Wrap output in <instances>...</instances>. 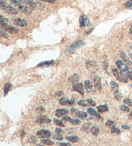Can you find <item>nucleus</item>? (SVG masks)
<instances>
[{
    "instance_id": "obj_1",
    "label": "nucleus",
    "mask_w": 132,
    "mask_h": 146,
    "mask_svg": "<svg viewBox=\"0 0 132 146\" xmlns=\"http://www.w3.org/2000/svg\"><path fill=\"white\" fill-rule=\"evenodd\" d=\"M0 24H1V29L11 34H17L19 32V29L14 27L10 26L8 24V19L5 18L3 16H1V19H0Z\"/></svg>"
},
{
    "instance_id": "obj_2",
    "label": "nucleus",
    "mask_w": 132,
    "mask_h": 146,
    "mask_svg": "<svg viewBox=\"0 0 132 146\" xmlns=\"http://www.w3.org/2000/svg\"><path fill=\"white\" fill-rule=\"evenodd\" d=\"M0 7H1L2 11L7 14L12 15H16L18 14V11L16 8H14V7H12L11 5L7 3V2L4 1L3 0H1V1Z\"/></svg>"
},
{
    "instance_id": "obj_3",
    "label": "nucleus",
    "mask_w": 132,
    "mask_h": 146,
    "mask_svg": "<svg viewBox=\"0 0 132 146\" xmlns=\"http://www.w3.org/2000/svg\"><path fill=\"white\" fill-rule=\"evenodd\" d=\"M85 44V42L83 40H79V41H75L74 42L68 46L65 51V54L67 55H70L73 54L75 52V50L77 48H79L80 47L84 46Z\"/></svg>"
},
{
    "instance_id": "obj_4",
    "label": "nucleus",
    "mask_w": 132,
    "mask_h": 146,
    "mask_svg": "<svg viewBox=\"0 0 132 146\" xmlns=\"http://www.w3.org/2000/svg\"><path fill=\"white\" fill-rule=\"evenodd\" d=\"M112 73L114 75V76L115 77L117 80H119V82H124V83H128V79L124 76V75L122 74L121 71L119 72L117 69L113 68L112 69Z\"/></svg>"
},
{
    "instance_id": "obj_5",
    "label": "nucleus",
    "mask_w": 132,
    "mask_h": 146,
    "mask_svg": "<svg viewBox=\"0 0 132 146\" xmlns=\"http://www.w3.org/2000/svg\"><path fill=\"white\" fill-rule=\"evenodd\" d=\"M116 63V65L117 66V67L119 68V70H120L121 72L124 75L126 74V73L128 72V70H129V68L128 66H127L126 64H124L123 63V62L121 61V60H117L115 62Z\"/></svg>"
},
{
    "instance_id": "obj_6",
    "label": "nucleus",
    "mask_w": 132,
    "mask_h": 146,
    "mask_svg": "<svg viewBox=\"0 0 132 146\" xmlns=\"http://www.w3.org/2000/svg\"><path fill=\"white\" fill-rule=\"evenodd\" d=\"M90 25V20L86 15L83 14L82 16H81L79 18V25L81 28H85V27L89 26Z\"/></svg>"
},
{
    "instance_id": "obj_7",
    "label": "nucleus",
    "mask_w": 132,
    "mask_h": 146,
    "mask_svg": "<svg viewBox=\"0 0 132 146\" xmlns=\"http://www.w3.org/2000/svg\"><path fill=\"white\" fill-rule=\"evenodd\" d=\"M72 90L73 91L78 92L79 94H80L81 95H83V96H84V95H85L84 87L82 83H77V84H75L72 86Z\"/></svg>"
},
{
    "instance_id": "obj_8",
    "label": "nucleus",
    "mask_w": 132,
    "mask_h": 146,
    "mask_svg": "<svg viewBox=\"0 0 132 146\" xmlns=\"http://www.w3.org/2000/svg\"><path fill=\"white\" fill-rule=\"evenodd\" d=\"M37 135L40 138H49L51 136V133L49 130L41 129L37 131Z\"/></svg>"
},
{
    "instance_id": "obj_9",
    "label": "nucleus",
    "mask_w": 132,
    "mask_h": 146,
    "mask_svg": "<svg viewBox=\"0 0 132 146\" xmlns=\"http://www.w3.org/2000/svg\"><path fill=\"white\" fill-rule=\"evenodd\" d=\"M93 83H94V86L97 90H102V85H101V79L98 75H94L93 76Z\"/></svg>"
},
{
    "instance_id": "obj_10",
    "label": "nucleus",
    "mask_w": 132,
    "mask_h": 146,
    "mask_svg": "<svg viewBox=\"0 0 132 146\" xmlns=\"http://www.w3.org/2000/svg\"><path fill=\"white\" fill-rule=\"evenodd\" d=\"M85 88L86 90V91H87L88 94H93V93L95 92V90L93 87L92 83L91 82L90 80H85Z\"/></svg>"
},
{
    "instance_id": "obj_11",
    "label": "nucleus",
    "mask_w": 132,
    "mask_h": 146,
    "mask_svg": "<svg viewBox=\"0 0 132 146\" xmlns=\"http://www.w3.org/2000/svg\"><path fill=\"white\" fill-rule=\"evenodd\" d=\"M36 122L39 124H49L51 122V120L47 116H39L37 117Z\"/></svg>"
},
{
    "instance_id": "obj_12",
    "label": "nucleus",
    "mask_w": 132,
    "mask_h": 146,
    "mask_svg": "<svg viewBox=\"0 0 132 146\" xmlns=\"http://www.w3.org/2000/svg\"><path fill=\"white\" fill-rule=\"evenodd\" d=\"M86 68L90 70H94L97 67V64L95 61H88L86 62Z\"/></svg>"
},
{
    "instance_id": "obj_13",
    "label": "nucleus",
    "mask_w": 132,
    "mask_h": 146,
    "mask_svg": "<svg viewBox=\"0 0 132 146\" xmlns=\"http://www.w3.org/2000/svg\"><path fill=\"white\" fill-rule=\"evenodd\" d=\"M119 55H120V57H121V59H123V61H124V62H125L126 64L131 65V64H132L131 61L129 59V58L127 57V55H126L125 53L123 51V50H120V51L119 52Z\"/></svg>"
},
{
    "instance_id": "obj_14",
    "label": "nucleus",
    "mask_w": 132,
    "mask_h": 146,
    "mask_svg": "<svg viewBox=\"0 0 132 146\" xmlns=\"http://www.w3.org/2000/svg\"><path fill=\"white\" fill-rule=\"evenodd\" d=\"M13 22L16 25H17V26H19V27H27V25H28L26 20L23 19H21V18L14 19L13 20Z\"/></svg>"
},
{
    "instance_id": "obj_15",
    "label": "nucleus",
    "mask_w": 132,
    "mask_h": 146,
    "mask_svg": "<svg viewBox=\"0 0 132 146\" xmlns=\"http://www.w3.org/2000/svg\"><path fill=\"white\" fill-rule=\"evenodd\" d=\"M69 113L68 109H58L55 111V116L57 117H61L62 116H65Z\"/></svg>"
},
{
    "instance_id": "obj_16",
    "label": "nucleus",
    "mask_w": 132,
    "mask_h": 146,
    "mask_svg": "<svg viewBox=\"0 0 132 146\" xmlns=\"http://www.w3.org/2000/svg\"><path fill=\"white\" fill-rule=\"evenodd\" d=\"M54 63V60H52V61H45L39 62V63L37 64V66L38 67H41V66L49 67L50 66H51V65H52Z\"/></svg>"
},
{
    "instance_id": "obj_17",
    "label": "nucleus",
    "mask_w": 132,
    "mask_h": 146,
    "mask_svg": "<svg viewBox=\"0 0 132 146\" xmlns=\"http://www.w3.org/2000/svg\"><path fill=\"white\" fill-rule=\"evenodd\" d=\"M18 8L21 10V11L23 12V13L26 14H30V13L32 12V10L30 9L29 7H27V6H25L23 5H22L18 7Z\"/></svg>"
},
{
    "instance_id": "obj_18",
    "label": "nucleus",
    "mask_w": 132,
    "mask_h": 146,
    "mask_svg": "<svg viewBox=\"0 0 132 146\" xmlns=\"http://www.w3.org/2000/svg\"><path fill=\"white\" fill-rule=\"evenodd\" d=\"M90 131L93 135L97 136L100 132V128L99 127L97 126V125H93V126L91 127Z\"/></svg>"
},
{
    "instance_id": "obj_19",
    "label": "nucleus",
    "mask_w": 132,
    "mask_h": 146,
    "mask_svg": "<svg viewBox=\"0 0 132 146\" xmlns=\"http://www.w3.org/2000/svg\"><path fill=\"white\" fill-rule=\"evenodd\" d=\"M87 111L88 113H89V114H90L91 115L95 116V117H97V119H101V116L97 112H96L93 109V108H88Z\"/></svg>"
},
{
    "instance_id": "obj_20",
    "label": "nucleus",
    "mask_w": 132,
    "mask_h": 146,
    "mask_svg": "<svg viewBox=\"0 0 132 146\" xmlns=\"http://www.w3.org/2000/svg\"><path fill=\"white\" fill-rule=\"evenodd\" d=\"M25 3H26L28 5L30 6L31 8H35L37 7V4L35 3L34 0H23Z\"/></svg>"
},
{
    "instance_id": "obj_21",
    "label": "nucleus",
    "mask_w": 132,
    "mask_h": 146,
    "mask_svg": "<svg viewBox=\"0 0 132 146\" xmlns=\"http://www.w3.org/2000/svg\"><path fill=\"white\" fill-rule=\"evenodd\" d=\"M97 109L98 112L99 113H103V112H106L108 111V107L106 105H101L97 107Z\"/></svg>"
},
{
    "instance_id": "obj_22",
    "label": "nucleus",
    "mask_w": 132,
    "mask_h": 146,
    "mask_svg": "<svg viewBox=\"0 0 132 146\" xmlns=\"http://www.w3.org/2000/svg\"><path fill=\"white\" fill-rule=\"evenodd\" d=\"M12 88V84H10V83H6L4 85V95L6 96V95L8 94L10 90Z\"/></svg>"
},
{
    "instance_id": "obj_23",
    "label": "nucleus",
    "mask_w": 132,
    "mask_h": 146,
    "mask_svg": "<svg viewBox=\"0 0 132 146\" xmlns=\"http://www.w3.org/2000/svg\"><path fill=\"white\" fill-rule=\"evenodd\" d=\"M79 80V77L78 75L77 74H73L72 75H70V76L69 77V78H68V80H69L70 82H77L78 80Z\"/></svg>"
},
{
    "instance_id": "obj_24",
    "label": "nucleus",
    "mask_w": 132,
    "mask_h": 146,
    "mask_svg": "<svg viewBox=\"0 0 132 146\" xmlns=\"http://www.w3.org/2000/svg\"><path fill=\"white\" fill-rule=\"evenodd\" d=\"M91 125H92V124H91V123H86V124H84L83 125L82 127H81V130L86 133H88L91 129H90Z\"/></svg>"
},
{
    "instance_id": "obj_25",
    "label": "nucleus",
    "mask_w": 132,
    "mask_h": 146,
    "mask_svg": "<svg viewBox=\"0 0 132 146\" xmlns=\"http://www.w3.org/2000/svg\"><path fill=\"white\" fill-rule=\"evenodd\" d=\"M66 139L68 141H70V142H72L73 143H75V142H78L79 138V137H77V136L72 135V136H70V137H67Z\"/></svg>"
},
{
    "instance_id": "obj_26",
    "label": "nucleus",
    "mask_w": 132,
    "mask_h": 146,
    "mask_svg": "<svg viewBox=\"0 0 132 146\" xmlns=\"http://www.w3.org/2000/svg\"><path fill=\"white\" fill-rule=\"evenodd\" d=\"M75 115L77 116V117H79L81 119H85V118L87 117V113L85 111H77Z\"/></svg>"
},
{
    "instance_id": "obj_27",
    "label": "nucleus",
    "mask_w": 132,
    "mask_h": 146,
    "mask_svg": "<svg viewBox=\"0 0 132 146\" xmlns=\"http://www.w3.org/2000/svg\"><path fill=\"white\" fill-rule=\"evenodd\" d=\"M113 95H114V97L116 99V100H121V98H122V95L118 90H114L113 92Z\"/></svg>"
},
{
    "instance_id": "obj_28",
    "label": "nucleus",
    "mask_w": 132,
    "mask_h": 146,
    "mask_svg": "<svg viewBox=\"0 0 132 146\" xmlns=\"http://www.w3.org/2000/svg\"><path fill=\"white\" fill-rule=\"evenodd\" d=\"M69 99H67V98H65V97H63L61 99H59V104L61 105H63V106H65L67 104H68V102H69Z\"/></svg>"
},
{
    "instance_id": "obj_29",
    "label": "nucleus",
    "mask_w": 132,
    "mask_h": 146,
    "mask_svg": "<svg viewBox=\"0 0 132 146\" xmlns=\"http://www.w3.org/2000/svg\"><path fill=\"white\" fill-rule=\"evenodd\" d=\"M53 120H54V124L55 125H59V126H60V127H64L65 126V124H63L61 120L55 119V118H54V119H53Z\"/></svg>"
},
{
    "instance_id": "obj_30",
    "label": "nucleus",
    "mask_w": 132,
    "mask_h": 146,
    "mask_svg": "<svg viewBox=\"0 0 132 146\" xmlns=\"http://www.w3.org/2000/svg\"><path fill=\"white\" fill-rule=\"evenodd\" d=\"M124 7L129 10H132V0H128L124 3Z\"/></svg>"
},
{
    "instance_id": "obj_31",
    "label": "nucleus",
    "mask_w": 132,
    "mask_h": 146,
    "mask_svg": "<svg viewBox=\"0 0 132 146\" xmlns=\"http://www.w3.org/2000/svg\"><path fill=\"white\" fill-rule=\"evenodd\" d=\"M12 3L14 4L15 5H17V7H19L23 5V0H10Z\"/></svg>"
},
{
    "instance_id": "obj_32",
    "label": "nucleus",
    "mask_w": 132,
    "mask_h": 146,
    "mask_svg": "<svg viewBox=\"0 0 132 146\" xmlns=\"http://www.w3.org/2000/svg\"><path fill=\"white\" fill-rule=\"evenodd\" d=\"M41 143H44V144H45V145H49L54 144V142L49 139H43L41 140Z\"/></svg>"
},
{
    "instance_id": "obj_33",
    "label": "nucleus",
    "mask_w": 132,
    "mask_h": 146,
    "mask_svg": "<svg viewBox=\"0 0 132 146\" xmlns=\"http://www.w3.org/2000/svg\"><path fill=\"white\" fill-rule=\"evenodd\" d=\"M111 132L112 133H116V134H120L121 130L119 129V128L113 125V126H111Z\"/></svg>"
},
{
    "instance_id": "obj_34",
    "label": "nucleus",
    "mask_w": 132,
    "mask_h": 146,
    "mask_svg": "<svg viewBox=\"0 0 132 146\" xmlns=\"http://www.w3.org/2000/svg\"><path fill=\"white\" fill-rule=\"evenodd\" d=\"M70 122L73 125H79L81 123V121L80 120L77 119H71Z\"/></svg>"
},
{
    "instance_id": "obj_35",
    "label": "nucleus",
    "mask_w": 132,
    "mask_h": 146,
    "mask_svg": "<svg viewBox=\"0 0 132 146\" xmlns=\"http://www.w3.org/2000/svg\"><path fill=\"white\" fill-rule=\"evenodd\" d=\"M110 86L111 87V88L113 90H118L119 88V86L117 84V83L115 82V81H111L110 82Z\"/></svg>"
},
{
    "instance_id": "obj_36",
    "label": "nucleus",
    "mask_w": 132,
    "mask_h": 146,
    "mask_svg": "<svg viewBox=\"0 0 132 146\" xmlns=\"http://www.w3.org/2000/svg\"><path fill=\"white\" fill-rule=\"evenodd\" d=\"M53 138L54 139H55V140H61L63 139V136L61 135V134H59V133H57V134L54 135V136H53Z\"/></svg>"
},
{
    "instance_id": "obj_37",
    "label": "nucleus",
    "mask_w": 132,
    "mask_h": 146,
    "mask_svg": "<svg viewBox=\"0 0 132 146\" xmlns=\"http://www.w3.org/2000/svg\"><path fill=\"white\" fill-rule=\"evenodd\" d=\"M77 104L81 106H83V107H85V106H88V102L86 103V102H85V100H81L77 102Z\"/></svg>"
},
{
    "instance_id": "obj_38",
    "label": "nucleus",
    "mask_w": 132,
    "mask_h": 146,
    "mask_svg": "<svg viewBox=\"0 0 132 146\" xmlns=\"http://www.w3.org/2000/svg\"><path fill=\"white\" fill-rule=\"evenodd\" d=\"M120 109H121V110H122L123 111H124V112H129V108L128 106H126L121 105L120 106Z\"/></svg>"
},
{
    "instance_id": "obj_39",
    "label": "nucleus",
    "mask_w": 132,
    "mask_h": 146,
    "mask_svg": "<svg viewBox=\"0 0 132 146\" xmlns=\"http://www.w3.org/2000/svg\"><path fill=\"white\" fill-rule=\"evenodd\" d=\"M36 142V138H35L34 136H31L28 140V142L30 143H34Z\"/></svg>"
},
{
    "instance_id": "obj_40",
    "label": "nucleus",
    "mask_w": 132,
    "mask_h": 146,
    "mask_svg": "<svg viewBox=\"0 0 132 146\" xmlns=\"http://www.w3.org/2000/svg\"><path fill=\"white\" fill-rule=\"evenodd\" d=\"M124 102L129 106H132V100L129 99H124Z\"/></svg>"
},
{
    "instance_id": "obj_41",
    "label": "nucleus",
    "mask_w": 132,
    "mask_h": 146,
    "mask_svg": "<svg viewBox=\"0 0 132 146\" xmlns=\"http://www.w3.org/2000/svg\"><path fill=\"white\" fill-rule=\"evenodd\" d=\"M86 101H87L88 104L90 105V106H95L96 105V103L94 101H93L92 99H87V100H86Z\"/></svg>"
},
{
    "instance_id": "obj_42",
    "label": "nucleus",
    "mask_w": 132,
    "mask_h": 146,
    "mask_svg": "<svg viewBox=\"0 0 132 146\" xmlns=\"http://www.w3.org/2000/svg\"><path fill=\"white\" fill-rule=\"evenodd\" d=\"M113 124H114L113 121H112V120H107V122H106V125L108 127L113 126Z\"/></svg>"
},
{
    "instance_id": "obj_43",
    "label": "nucleus",
    "mask_w": 132,
    "mask_h": 146,
    "mask_svg": "<svg viewBox=\"0 0 132 146\" xmlns=\"http://www.w3.org/2000/svg\"><path fill=\"white\" fill-rule=\"evenodd\" d=\"M36 110L38 112L43 113V112L45 111V108H43V106H38V107L36 108Z\"/></svg>"
},
{
    "instance_id": "obj_44",
    "label": "nucleus",
    "mask_w": 132,
    "mask_h": 146,
    "mask_svg": "<svg viewBox=\"0 0 132 146\" xmlns=\"http://www.w3.org/2000/svg\"><path fill=\"white\" fill-rule=\"evenodd\" d=\"M1 36L2 37H5V38H8V37H9V35L7 34H6V33H5V31L4 32V31H3V29L1 30Z\"/></svg>"
},
{
    "instance_id": "obj_45",
    "label": "nucleus",
    "mask_w": 132,
    "mask_h": 146,
    "mask_svg": "<svg viewBox=\"0 0 132 146\" xmlns=\"http://www.w3.org/2000/svg\"><path fill=\"white\" fill-rule=\"evenodd\" d=\"M58 145L61 146H70L71 144L69 143H65V142H58L57 143Z\"/></svg>"
},
{
    "instance_id": "obj_46",
    "label": "nucleus",
    "mask_w": 132,
    "mask_h": 146,
    "mask_svg": "<svg viewBox=\"0 0 132 146\" xmlns=\"http://www.w3.org/2000/svg\"><path fill=\"white\" fill-rule=\"evenodd\" d=\"M126 76L128 77L129 79L132 80V72H128L126 73Z\"/></svg>"
},
{
    "instance_id": "obj_47",
    "label": "nucleus",
    "mask_w": 132,
    "mask_h": 146,
    "mask_svg": "<svg viewBox=\"0 0 132 146\" xmlns=\"http://www.w3.org/2000/svg\"><path fill=\"white\" fill-rule=\"evenodd\" d=\"M63 119L64 120H65V121L70 122L72 119H71V118L69 117V116H65V117L63 118Z\"/></svg>"
},
{
    "instance_id": "obj_48",
    "label": "nucleus",
    "mask_w": 132,
    "mask_h": 146,
    "mask_svg": "<svg viewBox=\"0 0 132 146\" xmlns=\"http://www.w3.org/2000/svg\"><path fill=\"white\" fill-rule=\"evenodd\" d=\"M55 95H57V96H59V97H61L62 96V95H63V94H64V93H63V91H58L57 92H55Z\"/></svg>"
},
{
    "instance_id": "obj_49",
    "label": "nucleus",
    "mask_w": 132,
    "mask_h": 146,
    "mask_svg": "<svg viewBox=\"0 0 132 146\" xmlns=\"http://www.w3.org/2000/svg\"><path fill=\"white\" fill-rule=\"evenodd\" d=\"M63 132V130L61 129V128H59V127H57L56 129H55V133H59V134H61V133H62Z\"/></svg>"
},
{
    "instance_id": "obj_50",
    "label": "nucleus",
    "mask_w": 132,
    "mask_h": 146,
    "mask_svg": "<svg viewBox=\"0 0 132 146\" xmlns=\"http://www.w3.org/2000/svg\"><path fill=\"white\" fill-rule=\"evenodd\" d=\"M43 1H45V2H48V3H55L56 0H41Z\"/></svg>"
},
{
    "instance_id": "obj_51",
    "label": "nucleus",
    "mask_w": 132,
    "mask_h": 146,
    "mask_svg": "<svg viewBox=\"0 0 132 146\" xmlns=\"http://www.w3.org/2000/svg\"><path fill=\"white\" fill-rule=\"evenodd\" d=\"M122 128L124 129H130V127L128 126V125H122Z\"/></svg>"
},
{
    "instance_id": "obj_52",
    "label": "nucleus",
    "mask_w": 132,
    "mask_h": 146,
    "mask_svg": "<svg viewBox=\"0 0 132 146\" xmlns=\"http://www.w3.org/2000/svg\"><path fill=\"white\" fill-rule=\"evenodd\" d=\"M108 66V63L106 61L105 62V63H104V67H105V69L106 70H107V67Z\"/></svg>"
},
{
    "instance_id": "obj_53",
    "label": "nucleus",
    "mask_w": 132,
    "mask_h": 146,
    "mask_svg": "<svg viewBox=\"0 0 132 146\" xmlns=\"http://www.w3.org/2000/svg\"><path fill=\"white\" fill-rule=\"evenodd\" d=\"M93 31V28H92V29H90V30H88V31L86 32V35H87V34H88V35L90 34L91 33V32H92Z\"/></svg>"
},
{
    "instance_id": "obj_54",
    "label": "nucleus",
    "mask_w": 132,
    "mask_h": 146,
    "mask_svg": "<svg viewBox=\"0 0 132 146\" xmlns=\"http://www.w3.org/2000/svg\"><path fill=\"white\" fill-rule=\"evenodd\" d=\"M75 103V101H74V100H69V102H68V104L69 105H72V104H73Z\"/></svg>"
},
{
    "instance_id": "obj_55",
    "label": "nucleus",
    "mask_w": 132,
    "mask_h": 146,
    "mask_svg": "<svg viewBox=\"0 0 132 146\" xmlns=\"http://www.w3.org/2000/svg\"><path fill=\"white\" fill-rule=\"evenodd\" d=\"M77 111V110L75 109V108H72V109H71V110H70V111H71V113L73 114V113H74L75 111Z\"/></svg>"
},
{
    "instance_id": "obj_56",
    "label": "nucleus",
    "mask_w": 132,
    "mask_h": 146,
    "mask_svg": "<svg viewBox=\"0 0 132 146\" xmlns=\"http://www.w3.org/2000/svg\"><path fill=\"white\" fill-rule=\"evenodd\" d=\"M129 34H132V25L130 28V30H129Z\"/></svg>"
},
{
    "instance_id": "obj_57",
    "label": "nucleus",
    "mask_w": 132,
    "mask_h": 146,
    "mask_svg": "<svg viewBox=\"0 0 132 146\" xmlns=\"http://www.w3.org/2000/svg\"><path fill=\"white\" fill-rule=\"evenodd\" d=\"M129 57H130L131 59H132V53L129 52Z\"/></svg>"
},
{
    "instance_id": "obj_58",
    "label": "nucleus",
    "mask_w": 132,
    "mask_h": 146,
    "mask_svg": "<svg viewBox=\"0 0 132 146\" xmlns=\"http://www.w3.org/2000/svg\"><path fill=\"white\" fill-rule=\"evenodd\" d=\"M129 118H130L131 119H132V111H131V112L130 113V114H129Z\"/></svg>"
},
{
    "instance_id": "obj_59",
    "label": "nucleus",
    "mask_w": 132,
    "mask_h": 146,
    "mask_svg": "<svg viewBox=\"0 0 132 146\" xmlns=\"http://www.w3.org/2000/svg\"><path fill=\"white\" fill-rule=\"evenodd\" d=\"M131 88H132V85H131Z\"/></svg>"
}]
</instances>
